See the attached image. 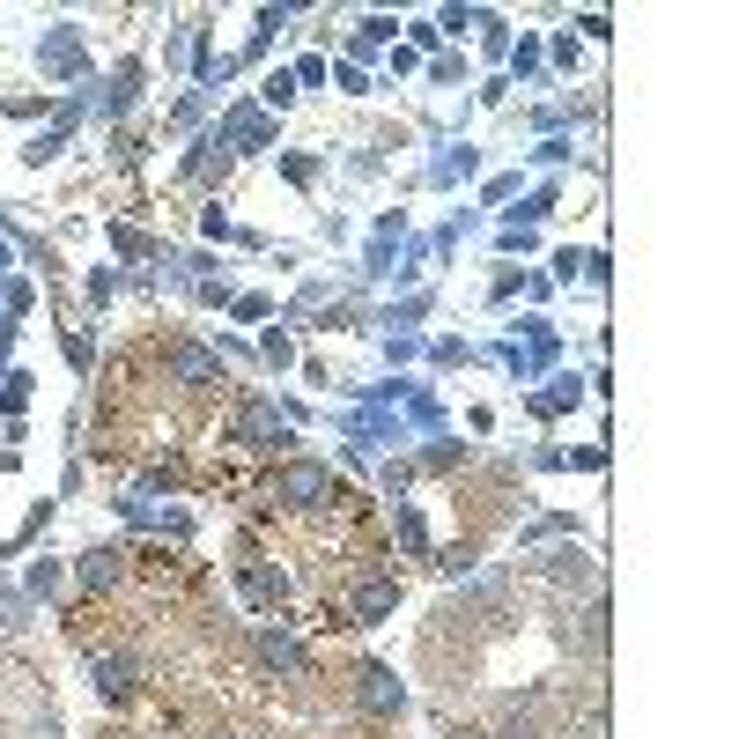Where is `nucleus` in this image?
I'll return each mask as SVG.
<instances>
[{"mask_svg": "<svg viewBox=\"0 0 739 739\" xmlns=\"http://www.w3.org/2000/svg\"><path fill=\"white\" fill-rule=\"evenodd\" d=\"M126 688H134V666H126L119 651L97 658V695H126Z\"/></svg>", "mask_w": 739, "mask_h": 739, "instance_id": "f257e3e1", "label": "nucleus"}, {"mask_svg": "<svg viewBox=\"0 0 739 739\" xmlns=\"http://www.w3.org/2000/svg\"><path fill=\"white\" fill-rule=\"evenodd\" d=\"M82 577H89V584H104V577H119V555H89V562H82Z\"/></svg>", "mask_w": 739, "mask_h": 739, "instance_id": "f03ea898", "label": "nucleus"}]
</instances>
